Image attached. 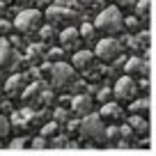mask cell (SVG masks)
<instances>
[{
    "label": "cell",
    "instance_id": "6da1fadb",
    "mask_svg": "<svg viewBox=\"0 0 156 156\" xmlns=\"http://www.w3.org/2000/svg\"><path fill=\"white\" fill-rule=\"evenodd\" d=\"M94 28H97V32H101L103 37H117V34L126 32L122 9L117 5L103 7V9L97 14V19H94Z\"/></svg>",
    "mask_w": 156,
    "mask_h": 156
},
{
    "label": "cell",
    "instance_id": "7a4b0ae2",
    "mask_svg": "<svg viewBox=\"0 0 156 156\" xmlns=\"http://www.w3.org/2000/svg\"><path fill=\"white\" fill-rule=\"evenodd\" d=\"M48 78H51V87L58 92H64L78 83V71L69 62H53L48 67Z\"/></svg>",
    "mask_w": 156,
    "mask_h": 156
},
{
    "label": "cell",
    "instance_id": "3957f363",
    "mask_svg": "<svg viewBox=\"0 0 156 156\" xmlns=\"http://www.w3.org/2000/svg\"><path fill=\"white\" fill-rule=\"evenodd\" d=\"M78 136H83L92 145H106V122L99 117V112L80 117V122H78Z\"/></svg>",
    "mask_w": 156,
    "mask_h": 156
},
{
    "label": "cell",
    "instance_id": "277c9868",
    "mask_svg": "<svg viewBox=\"0 0 156 156\" xmlns=\"http://www.w3.org/2000/svg\"><path fill=\"white\" fill-rule=\"evenodd\" d=\"M94 55H97L99 62L115 64L117 60L124 58V46L117 37H101V39H97V44H94Z\"/></svg>",
    "mask_w": 156,
    "mask_h": 156
},
{
    "label": "cell",
    "instance_id": "5b68a950",
    "mask_svg": "<svg viewBox=\"0 0 156 156\" xmlns=\"http://www.w3.org/2000/svg\"><path fill=\"white\" fill-rule=\"evenodd\" d=\"M12 25H14V30L21 32V34H34V32L41 30V25H44V14L39 9H34V7L21 9Z\"/></svg>",
    "mask_w": 156,
    "mask_h": 156
},
{
    "label": "cell",
    "instance_id": "8992f818",
    "mask_svg": "<svg viewBox=\"0 0 156 156\" xmlns=\"http://www.w3.org/2000/svg\"><path fill=\"white\" fill-rule=\"evenodd\" d=\"M138 83L136 78L126 76V73H122V76L115 80V85H112V99H115L117 103H131L133 99H138Z\"/></svg>",
    "mask_w": 156,
    "mask_h": 156
},
{
    "label": "cell",
    "instance_id": "52a82bcc",
    "mask_svg": "<svg viewBox=\"0 0 156 156\" xmlns=\"http://www.w3.org/2000/svg\"><path fill=\"white\" fill-rule=\"evenodd\" d=\"M46 16H48L53 23L64 25V28H69V25H76V21H78V12L71 9V7H69L67 2H62V0L53 2V5L48 7V12H46Z\"/></svg>",
    "mask_w": 156,
    "mask_h": 156
},
{
    "label": "cell",
    "instance_id": "ba28073f",
    "mask_svg": "<svg viewBox=\"0 0 156 156\" xmlns=\"http://www.w3.org/2000/svg\"><path fill=\"white\" fill-rule=\"evenodd\" d=\"M97 55H94V51H87V48H80L76 51V53L71 55V67L76 69L78 73H87V71H94L97 69Z\"/></svg>",
    "mask_w": 156,
    "mask_h": 156
},
{
    "label": "cell",
    "instance_id": "9c48e42d",
    "mask_svg": "<svg viewBox=\"0 0 156 156\" xmlns=\"http://www.w3.org/2000/svg\"><path fill=\"white\" fill-rule=\"evenodd\" d=\"M99 117H101L103 122H108V124L119 126V124H124V119H126V110L122 108V103L108 101V103H101V108H99Z\"/></svg>",
    "mask_w": 156,
    "mask_h": 156
},
{
    "label": "cell",
    "instance_id": "30bf717a",
    "mask_svg": "<svg viewBox=\"0 0 156 156\" xmlns=\"http://www.w3.org/2000/svg\"><path fill=\"white\" fill-rule=\"evenodd\" d=\"M58 41H60V48L71 51V53L80 51V44H83V39H80V32H78L76 25H69V28H62V30H60Z\"/></svg>",
    "mask_w": 156,
    "mask_h": 156
},
{
    "label": "cell",
    "instance_id": "8fae6325",
    "mask_svg": "<svg viewBox=\"0 0 156 156\" xmlns=\"http://www.w3.org/2000/svg\"><path fill=\"white\" fill-rule=\"evenodd\" d=\"M149 53H145V60L138 58V55H133V58H129L126 62H124V71H126V76L131 78H138V76H145L149 78Z\"/></svg>",
    "mask_w": 156,
    "mask_h": 156
},
{
    "label": "cell",
    "instance_id": "7c38bea8",
    "mask_svg": "<svg viewBox=\"0 0 156 156\" xmlns=\"http://www.w3.org/2000/svg\"><path fill=\"white\" fill-rule=\"evenodd\" d=\"M94 106H97V101H94V97H90V94H76V97L71 99V112L78 115V117L92 115Z\"/></svg>",
    "mask_w": 156,
    "mask_h": 156
},
{
    "label": "cell",
    "instance_id": "4fadbf2b",
    "mask_svg": "<svg viewBox=\"0 0 156 156\" xmlns=\"http://www.w3.org/2000/svg\"><path fill=\"white\" fill-rule=\"evenodd\" d=\"M14 62H16L14 48L7 44V39L0 37V73L7 71V69H12V67H14Z\"/></svg>",
    "mask_w": 156,
    "mask_h": 156
},
{
    "label": "cell",
    "instance_id": "5bb4252c",
    "mask_svg": "<svg viewBox=\"0 0 156 156\" xmlns=\"http://www.w3.org/2000/svg\"><path fill=\"white\" fill-rule=\"evenodd\" d=\"M126 124L131 126L133 133H138V136L147 138L149 136V117H142V115H129L126 117Z\"/></svg>",
    "mask_w": 156,
    "mask_h": 156
},
{
    "label": "cell",
    "instance_id": "9a60e30c",
    "mask_svg": "<svg viewBox=\"0 0 156 156\" xmlns=\"http://www.w3.org/2000/svg\"><path fill=\"white\" fill-rule=\"evenodd\" d=\"M25 85H28V80H25L23 73H14V76L7 78L5 92H7V94H23V92H25Z\"/></svg>",
    "mask_w": 156,
    "mask_h": 156
},
{
    "label": "cell",
    "instance_id": "2e32d148",
    "mask_svg": "<svg viewBox=\"0 0 156 156\" xmlns=\"http://www.w3.org/2000/svg\"><path fill=\"white\" fill-rule=\"evenodd\" d=\"M149 94L145 97H138L129 103V115H142V117H149Z\"/></svg>",
    "mask_w": 156,
    "mask_h": 156
},
{
    "label": "cell",
    "instance_id": "e0dca14e",
    "mask_svg": "<svg viewBox=\"0 0 156 156\" xmlns=\"http://www.w3.org/2000/svg\"><path fill=\"white\" fill-rule=\"evenodd\" d=\"M133 12H136V19L140 21L142 25H149V12H151V0H136V2H133Z\"/></svg>",
    "mask_w": 156,
    "mask_h": 156
},
{
    "label": "cell",
    "instance_id": "ac0fdd59",
    "mask_svg": "<svg viewBox=\"0 0 156 156\" xmlns=\"http://www.w3.org/2000/svg\"><path fill=\"white\" fill-rule=\"evenodd\" d=\"M78 32H80V39L83 41H94L97 44V28H94V23H83L80 28H78Z\"/></svg>",
    "mask_w": 156,
    "mask_h": 156
},
{
    "label": "cell",
    "instance_id": "d6986e66",
    "mask_svg": "<svg viewBox=\"0 0 156 156\" xmlns=\"http://www.w3.org/2000/svg\"><path fill=\"white\" fill-rule=\"evenodd\" d=\"M12 133V122H9V117H5L2 112H0V140H7Z\"/></svg>",
    "mask_w": 156,
    "mask_h": 156
},
{
    "label": "cell",
    "instance_id": "ffe728a7",
    "mask_svg": "<svg viewBox=\"0 0 156 156\" xmlns=\"http://www.w3.org/2000/svg\"><path fill=\"white\" fill-rule=\"evenodd\" d=\"M58 129H60V124L58 122H51V124H44V126H41V138H55L58 136Z\"/></svg>",
    "mask_w": 156,
    "mask_h": 156
},
{
    "label": "cell",
    "instance_id": "44dd1931",
    "mask_svg": "<svg viewBox=\"0 0 156 156\" xmlns=\"http://www.w3.org/2000/svg\"><path fill=\"white\" fill-rule=\"evenodd\" d=\"M41 55H44V48H41V46H39V44H34V46H30V48H28V58L30 60H32V62H41Z\"/></svg>",
    "mask_w": 156,
    "mask_h": 156
},
{
    "label": "cell",
    "instance_id": "7402d4cb",
    "mask_svg": "<svg viewBox=\"0 0 156 156\" xmlns=\"http://www.w3.org/2000/svg\"><path fill=\"white\" fill-rule=\"evenodd\" d=\"M110 97H112V90L103 87V90H99V94H97V99H94V101H101V103H108V101H115V99H110Z\"/></svg>",
    "mask_w": 156,
    "mask_h": 156
},
{
    "label": "cell",
    "instance_id": "603a6c76",
    "mask_svg": "<svg viewBox=\"0 0 156 156\" xmlns=\"http://www.w3.org/2000/svg\"><path fill=\"white\" fill-rule=\"evenodd\" d=\"M39 32H41V39H46V41H53V39L58 37V34H55V30L51 28V25H41V30H39Z\"/></svg>",
    "mask_w": 156,
    "mask_h": 156
},
{
    "label": "cell",
    "instance_id": "cb8c5ba5",
    "mask_svg": "<svg viewBox=\"0 0 156 156\" xmlns=\"http://www.w3.org/2000/svg\"><path fill=\"white\" fill-rule=\"evenodd\" d=\"M64 48H55V51H51L48 53V60L51 62H64Z\"/></svg>",
    "mask_w": 156,
    "mask_h": 156
},
{
    "label": "cell",
    "instance_id": "d4e9b609",
    "mask_svg": "<svg viewBox=\"0 0 156 156\" xmlns=\"http://www.w3.org/2000/svg\"><path fill=\"white\" fill-rule=\"evenodd\" d=\"M12 30H14V25H12L9 21L0 19V34H7V32H12Z\"/></svg>",
    "mask_w": 156,
    "mask_h": 156
},
{
    "label": "cell",
    "instance_id": "484cf974",
    "mask_svg": "<svg viewBox=\"0 0 156 156\" xmlns=\"http://www.w3.org/2000/svg\"><path fill=\"white\" fill-rule=\"evenodd\" d=\"M64 119H67V110H55V122H64Z\"/></svg>",
    "mask_w": 156,
    "mask_h": 156
},
{
    "label": "cell",
    "instance_id": "4316f807",
    "mask_svg": "<svg viewBox=\"0 0 156 156\" xmlns=\"http://www.w3.org/2000/svg\"><path fill=\"white\" fill-rule=\"evenodd\" d=\"M5 9H7V5H5V2H0V19H2V14H5Z\"/></svg>",
    "mask_w": 156,
    "mask_h": 156
},
{
    "label": "cell",
    "instance_id": "83f0119b",
    "mask_svg": "<svg viewBox=\"0 0 156 156\" xmlns=\"http://www.w3.org/2000/svg\"><path fill=\"white\" fill-rule=\"evenodd\" d=\"M0 101H2V92H0Z\"/></svg>",
    "mask_w": 156,
    "mask_h": 156
}]
</instances>
